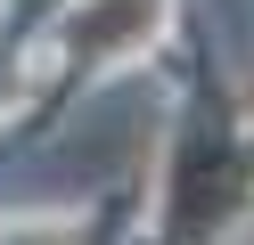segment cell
<instances>
[{
    "label": "cell",
    "instance_id": "1",
    "mask_svg": "<svg viewBox=\"0 0 254 245\" xmlns=\"http://www.w3.org/2000/svg\"><path fill=\"white\" fill-rule=\"evenodd\" d=\"M156 0H90L82 16L66 25V41L82 49V57H115V49H131V41H148L156 33Z\"/></svg>",
    "mask_w": 254,
    "mask_h": 245
}]
</instances>
